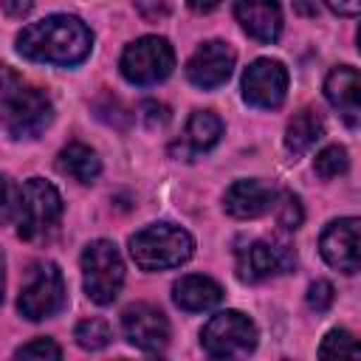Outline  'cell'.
<instances>
[{"label":"cell","mask_w":361,"mask_h":361,"mask_svg":"<svg viewBox=\"0 0 361 361\" xmlns=\"http://www.w3.org/2000/svg\"><path fill=\"white\" fill-rule=\"evenodd\" d=\"M319 251L327 265L344 274L361 271V217H341L327 223L319 237Z\"/></svg>","instance_id":"9c48e42d"},{"label":"cell","mask_w":361,"mask_h":361,"mask_svg":"<svg viewBox=\"0 0 361 361\" xmlns=\"http://www.w3.org/2000/svg\"><path fill=\"white\" fill-rule=\"evenodd\" d=\"M135 8L147 23H158L169 14V0H135Z\"/></svg>","instance_id":"4316f807"},{"label":"cell","mask_w":361,"mask_h":361,"mask_svg":"<svg viewBox=\"0 0 361 361\" xmlns=\"http://www.w3.org/2000/svg\"><path fill=\"white\" fill-rule=\"evenodd\" d=\"M195 251L189 231L172 223H152L130 237V257L144 271H164L186 262Z\"/></svg>","instance_id":"3957f363"},{"label":"cell","mask_w":361,"mask_h":361,"mask_svg":"<svg viewBox=\"0 0 361 361\" xmlns=\"http://www.w3.org/2000/svg\"><path fill=\"white\" fill-rule=\"evenodd\" d=\"M358 48H361V28H358Z\"/></svg>","instance_id":"1f68e13d"},{"label":"cell","mask_w":361,"mask_h":361,"mask_svg":"<svg viewBox=\"0 0 361 361\" xmlns=\"http://www.w3.org/2000/svg\"><path fill=\"white\" fill-rule=\"evenodd\" d=\"M65 305V279L54 262H39L28 271V279L20 290L17 307L25 319L39 322L54 316Z\"/></svg>","instance_id":"ba28073f"},{"label":"cell","mask_w":361,"mask_h":361,"mask_svg":"<svg viewBox=\"0 0 361 361\" xmlns=\"http://www.w3.org/2000/svg\"><path fill=\"white\" fill-rule=\"evenodd\" d=\"M200 344L214 358H240L257 347V327L240 310H220L206 322Z\"/></svg>","instance_id":"8992f818"},{"label":"cell","mask_w":361,"mask_h":361,"mask_svg":"<svg viewBox=\"0 0 361 361\" xmlns=\"http://www.w3.org/2000/svg\"><path fill=\"white\" fill-rule=\"evenodd\" d=\"M73 338H76V344H79L82 350H102V347L110 344L113 330H110V324H107L104 319L90 316V319H85V322L76 324Z\"/></svg>","instance_id":"44dd1931"},{"label":"cell","mask_w":361,"mask_h":361,"mask_svg":"<svg viewBox=\"0 0 361 361\" xmlns=\"http://www.w3.org/2000/svg\"><path fill=\"white\" fill-rule=\"evenodd\" d=\"M31 6H34V0H3V11L8 17H23L31 11Z\"/></svg>","instance_id":"f546056e"},{"label":"cell","mask_w":361,"mask_h":361,"mask_svg":"<svg viewBox=\"0 0 361 361\" xmlns=\"http://www.w3.org/2000/svg\"><path fill=\"white\" fill-rule=\"evenodd\" d=\"M333 299H336V290H333V285H330L327 279L310 282V288H307V305H310V310L324 313V310L333 305Z\"/></svg>","instance_id":"d4e9b609"},{"label":"cell","mask_w":361,"mask_h":361,"mask_svg":"<svg viewBox=\"0 0 361 361\" xmlns=\"http://www.w3.org/2000/svg\"><path fill=\"white\" fill-rule=\"evenodd\" d=\"M175 54L164 37H141L130 42L118 59L121 76L130 85H155L172 73Z\"/></svg>","instance_id":"52a82bcc"},{"label":"cell","mask_w":361,"mask_h":361,"mask_svg":"<svg viewBox=\"0 0 361 361\" xmlns=\"http://www.w3.org/2000/svg\"><path fill=\"white\" fill-rule=\"evenodd\" d=\"M296 265V257L288 245L282 243H268V240H257L248 248L240 251L237 257V276L243 282H259L276 274H285Z\"/></svg>","instance_id":"7c38bea8"},{"label":"cell","mask_w":361,"mask_h":361,"mask_svg":"<svg viewBox=\"0 0 361 361\" xmlns=\"http://www.w3.org/2000/svg\"><path fill=\"white\" fill-rule=\"evenodd\" d=\"M276 203V192L268 189L265 183L248 178V180H234L226 195H223V206L231 217L237 220H254L265 212H271Z\"/></svg>","instance_id":"5bb4252c"},{"label":"cell","mask_w":361,"mask_h":361,"mask_svg":"<svg viewBox=\"0 0 361 361\" xmlns=\"http://www.w3.org/2000/svg\"><path fill=\"white\" fill-rule=\"evenodd\" d=\"M347 166H350L347 149H344V147H338V144L324 147V149L313 158V169H316V175H319V178H324V180L344 175V172H347Z\"/></svg>","instance_id":"603a6c76"},{"label":"cell","mask_w":361,"mask_h":361,"mask_svg":"<svg viewBox=\"0 0 361 361\" xmlns=\"http://www.w3.org/2000/svg\"><path fill=\"white\" fill-rule=\"evenodd\" d=\"M82 279L85 293L96 305H110L124 285V262L110 240H93L82 251Z\"/></svg>","instance_id":"5b68a950"},{"label":"cell","mask_w":361,"mask_h":361,"mask_svg":"<svg viewBox=\"0 0 361 361\" xmlns=\"http://www.w3.org/2000/svg\"><path fill=\"white\" fill-rule=\"evenodd\" d=\"M327 3V8H333L336 14H341V17H355V14H361V0H324Z\"/></svg>","instance_id":"f1b7e54d"},{"label":"cell","mask_w":361,"mask_h":361,"mask_svg":"<svg viewBox=\"0 0 361 361\" xmlns=\"http://www.w3.org/2000/svg\"><path fill=\"white\" fill-rule=\"evenodd\" d=\"M121 327H124L127 341L133 347H138V350L161 353L169 344V322H166V316L158 307L147 305V302L130 305L121 313Z\"/></svg>","instance_id":"8fae6325"},{"label":"cell","mask_w":361,"mask_h":361,"mask_svg":"<svg viewBox=\"0 0 361 361\" xmlns=\"http://www.w3.org/2000/svg\"><path fill=\"white\" fill-rule=\"evenodd\" d=\"M324 135V121L319 116V110L313 107H302L299 113H293V118L285 127V147L293 158L305 155L319 138Z\"/></svg>","instance_id":"ac0fdd59"},{"label":"cell","mask_w":361,"mask_h":361,"mask_svg":"<svg viewBox=\"0 0 361 361\" xmlns=\"http://www.w3.org/2000/svg\"><path fill=\"white\" fill-rule=\"evenodd\" d=\"M144 118H147L149 127L166 124V121H169V110H166L164 104H158V102H147V104H144Z\"/></svg>","instance_id":"83f0119b"},{"label":"cell","mask_w":361,"mask_h":361,"mask_svg":"<svg viewBox=\"0 0 361 361\" xmlns=\"http://www.w3.org/2000/svg\"><path fill=\"white\" fill-rule=\"evenodd\" d=\"M186 3H189V8H192V11L206 14V11H212V8H214L220 0H186Z\"/></svg>","instance_id":"4dcf8cb0"},{"label":"cell","mask_w":361,"mask_h":361,"mask_svg":"<svg viewBox=\"0 0 361 361\" xmlns=\"http://www.w3.org/2000/svg\"><path fill=\"white\" fill-rule=\"evenodd\" d=\"M223 135V121L212 113V110H197L189 116L186 121V144L195 149V152H206L212 149Z\"/></svg>","instance_id":"ffe728a7"},{"label":"cell","mask_w":361,"mask_h":361,"mask_svg":"<svg viewBox=\"0 0 361 361\" xmlns=\"http://www.w3.org/2000/svg\"><path fill=\"white\" fill-rule=\"evenodd\" d=\"M234 17L243 31L259 42H274L282 31V8L276 0H234Z\"/></svg>","instance_id":"9a60e30c"},{"label":"cell","mask_w":361,"mask_h":361,"mask_svg":"<svg viewBox=\"0 0 361 361\" xmlns=\"http://www.w3.org/2000/svg\"><path fill=\"white\" fill-rule=\"evenodd\" d=\"M288 93V71L276 59H257L243 73V99L251 107L274 110L285 102Z\"/></svg>","instance_id":"30bf717a"},{"label":"cell","mask_w":361,"mask_h":361,"mask_svg":"<svg viewBox=\"0 0 361 361\" xmlns=\"http://www.w3.org/2000/svg\"><path fill=\"white\" fill-rule=\"evenodd\" d=\"M14 358H62V350L51 341V338H34L28 344H23Z\"/></svg>","instance_id":"484cf974"},{"label":"cell","mask_w":361,"mask_h":361,"mask_svg":"<svg viewBox=\"0 0 361 361\" xmlns=\"http://www.w3.org/2000/svg\"><path fill=\"white\" fill-rule=\"evenodd\" d=\"M172 299H175L178 307H183L189 313H200V310H209V307L220 305L223 288L209 276L189 274V276H180L172 285Z\"/></svg>","instance_id":"e0dca14e"},{"label":"cell","mask_w":361,"mask_h":361,"mask_svg":"<svg viewBox=\"0 0 361 361\" xmlns=\"http://www.w3.org/2000/svg\"><path fill=\"white\" fill-rule=\"evenodd\" d=\"M62 214V197L59 192L42 180V178H31L23 183L20 189V200H17V234L23 240H37L42 234H48Z\"/></svg>","instance_id":"277c9868"},{"label":"cell","mask_w":361,"mask_h":361,"mask_svg":"<svg viewBox=\"0 0 361 361\" xmlns=\"http://www.w3.org/2000/svg\"><path fill=\"white\" fill-rule=\"evenodd\" d=\"M322 358H361V341L347 330H330L319 347Z\"/></svg>","instance_id":"7402d4cb"},{"label":"cell","mask_w":361,"mask_h":361,"mask_svg":"<svg viewBox=\"0 0 361 361\" xmlns=\"http://www.w3.org/2000/svg\"><path fill=\"white\" fill-rule=\"evenodd\" d=\"M56 169H59L62 175L79 180V183H90V180L99 178L102 161H99V155H96L90 147L73 141V144H68V147L59 149V155H56Z\"/></svg>","instance_id":"d6986e66"},{"label":"cell","mask_w":361,"mask_h":361,"mask_svg":"<svg viewBox=\"0 0 361 361\" xmlns=\"http://www.w3.org/2000/svg\"><path fill=\"white\" fill-rule=\"evenodd\" d=\"M324 96L347 121H361V71L350 65L333 68L324 79Z\"/></svg>","instance_id":"2e32d148"},{"label":"cell","mask_w":361,"mask_h":361,"mask_svg":"<svg viewBox=\"0 0 361 361\" xmlns=\"http://www.w3.org/2000/svg\"><path fill=\"white\" fill-rule=\"evenodd\" d=\"M274 212H276V223L282 228H299L302 220H305V212H302V203L293 192H279L276 195V203H274Z\"/></svg>","instance_id":"cb8c5ba5"},{"label":"cell","mask_w":361,"mask_h":361,"mask_svg":"<svg viewBox=\"0 0 361 361\" xmlns=\"http://www.w3.org/2000/svg\"><path fill=\"white\" fill-rule=\"evenodd\" d=\"M231 68H234V51H231V45H226L220 39H209L186 62V76H189L192 85H197L203 90H214V87H220V85L228 82Z\"/></svg>","instance_id":"4fadbf2b"},{"label":"cell","mask_w":361,"mask_h":361,"mask_svg":"<svg viewBox=\"0 0 361 361\" xmlns=\"http://www.w3.org/2000/svg\"><path fill=\"white\" fill-rule=\"evenodd\" d=\"M54 107L51 99L23 79L14 71H3V127L11 138H34L51 124Z\"/></svg>","instance_id":"7a4b0ae2"},{"label":"cell","mask_w":361,"mask_h":361,"mask_svg":"<svg viewBox=\"0 0 361 361\" xmlns=\"http://www.w3.org/2000/svg\"><path fill=\"white\" fill-rule=\"evenodd\" d=\"M93 34L79 17L51 14L31 23L17 37V51L34 62L48 65H76L90 54Z\"/></svg>","instance_id":"6da1fadb"}]
</instances>
